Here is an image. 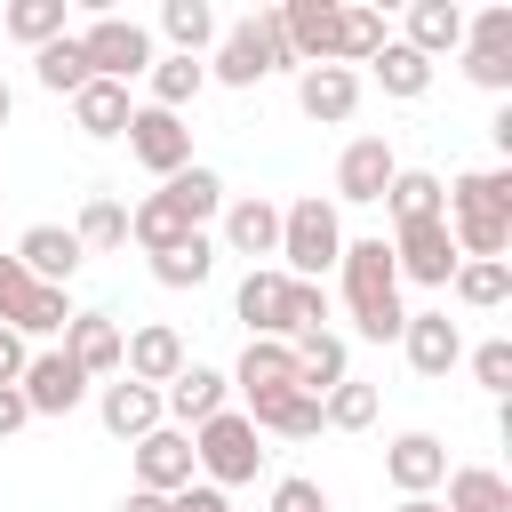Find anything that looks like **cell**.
Listing matches in <instances>:
<instances>
[{
    "mask_svg": "<svg viewBox=\"0 0 512 512\" xmlns=\"http://www.w3.org/2000/svg\"><path fill=\"white\" fill-rule=\"evenodd\" d=\"M440 192H448L440 224L456 256H512V168H464Z\"/></svg>",
    "mask_w": 512,
    "mask_h": 512,
    "instance_id": "1",
    "label": "cell"
},
{
    "mask_svg": "<svg viewBox=\"0 0 512 512\" xmlns=\"http://www.w3.org/2000/svg\"><path fill=\"white\" fill-rule=\"evenodd\" d=\"M336 280H344L352 336H368V344H400V320H408V304H400V272H392V248H384V232H368V240H344V256H336Z\"/></svg>",
    "mask_w": 512,
    "mask_h": 512,
    "instance_id": "2",
    "label": "cell"
},
{
    "mask_svg": "<svg viewBox=\"0 0 512 512\" xmlns=\"http://www.w3.org/2000/svg\"><path fill=\"white\" fill-rule=\"evenodd\" d=\"M200 64H208V80H224V88H256V80H272V72H296L288 32H280V8H248L240 24H224Z\"/></svg>",
    "mask_w": 512,
    "mask_h": 512,
    "instance_id": "3",
    "label": "cell"
},
{
    "mask_svg": "<svg viewBox=\"0 0 512 512\" xmlns=\"http://www.w3.org/2000/svg\"><path fill=\"white\" fill-rule=\"evenodd\" d=\"M336 256H344V216H336V200H328V192H296V200L280 208V272H288V280H328Z\"/></svg>",
    "mask_w": 512,
    "mask_h": 512,
    "instance_id": "4",
    "label": "cell"
},
{
    "mask_svg": "<svg viewBox=\"0 0 512 512\" xmlns=\"http://www.w3.org/2000/svg\"><path fill=\"white\" fill-rule=\"evenodd\" d=\"M192 464H200V480H208V488H224V496H232V488H248V480L264 472V432H256L240 408H216V416L192 432Z\"/></svg>",
    "mask_w": 512,
    "mask_h": 512,
    "instance_id": "5",
    "label": "cell"
},
{
    "mask_svg": "<svg viewBox=\"0 0 512 512\" xmlns=\"http://www.w3.org/2000/svg\"><path fill=\"white\" fill-rule=\"evenodd\" d=\"M80 40V56H88V80H144L152 72V24H136V16H112V8H96L88 16V32H72Z\"/></svg>",
    "mask_w": 512,
    "mask_h": 512,
    "instance_id": "6",
    "label": "cell"
},
{
    "mask_svg": "<svg viewBox=\"0 0 512 512\" xmlns=\"http://www.w3.org/2000/svg\"><path fill=\"white\" fill-rule=\"evenodd\" d=\"M216 256H248V264H264V256H280V200H264V192H224V216H216Z\"/></svg>",
    "mask_w": 512,
    "mask_h": 512,
    "instance_id": "7",
    "label": "cell"
},
{
    "mask_svg": "<svg viewBox=\"0 0 512 512\" xmlns=\"http://www.w3.org/2000/svg\"><path fill=\"white\" fill-rule=\"evenodd\" d=\"M384 248H392V272H400V280H416V288H448V280H456V264H464L440 216H424V224H392V240H384Z\"/></svg>",
    "mask_w": 512,
    "mask_h": 512,
    "instance_id": "8",
    "label": "cell"
},
{
    "mask_svg": "<svg viewBox=\"0 0 512 512\" xmlns=\"http://www.w3.org/2000/svg\"><path fill=\"white\" fill-rule=\"evenodd\" d=\"M128 152H136V168H152L168 184L176 168H192V120L184 112H160V104H136L128 112Z\"/></svg>",
    "mask_w": 512,
    "mask_h": 512,
    "instance_id": "9",
    "label": "cell"
},
{
    "mask_svg": "<svg viewBox=\"0 0 512 512\" xmlns=\"http://www.w3.org/2000/svg\"><path fill=\"white\" fill-rule=\"evenodd\" d=\"M216 408H232V376L208 368V360H184V368L160 384V416H168L176 432H200Z\"/></svg>",
    "mask_w": 512,
    "mask_h": 512,
    "instance_id": "10",
    "label": "cell"
},
{
    "mask_svg": "<svg viewBox=\"0 0 512 512\" xmlns=\"http://www.w3.org/2000/svg\"><path fill=\"white\" fill-rule=\"evenodd\" d=\"M400 176V160H392V144L384 136H352L344 152H336V208H376L384 200V184Z\"/></svg>",
    "mask_w": 512,
    "mask_h": 512,
    "instance_id": "11",
    "label": "cell"
},
{
    "mask_svg": "<svg viewBox=\"0 0 512 512\" xmlns=\"http://www.w3.org/2000/svg\"><path fill=\"white\" fill-rule=\"evenodd\" d=\"M16 392H24V408H32V416H72V408L88 400V376H80L56 344H40V352L24 360V376H16Z\"/></svg>",
    "mask_w": 512,
    "mask_h": 512,
    "instance_id": "12",
    "label": "cell"
},
{
    "mask_svg": "<svg viewBox=\"0 0 512 512\" xmlns=\"http://www.w3.org/2000/svg\"><path fill=\"white\" fill-rule=\"evenodd\" d=\"M192 480H200V464H192V432L160 424V432H144V440H136V488L176 496V488H192Z\"/></svg>",
    "mask_w": 512,
    "mask_h": 512,
    "instance_id": "13",
    "label": "cell"
},
{
    "mask_svg": "<svg viewBox=\"0 0 512 512\" xmlns=\"http://www.w3.org/2000/svg\"><path fill=\"white\" fill-rule=\"evenodd\" d=\"M384 480H392L400 496H440V480H448V440H440V432H400V440L384 448Z\"/></svg>",
    "mask_w": 512,
    "mask_h": 512,
    "instance_id": "14",
    "label": "cell"
},
{
    "mask_svg": "<svg viewBox=\"0 0 512 512\" xmlns=\"http://www.w3.org/2000/svg\"><path fill=\"white\" fill-rule=\"evenodd\" d=\"M296 112L320 120V128H344V120L360 112V72H344V64H304V72H296Z\"/></svg>",
    "mask_w": 512,
    "mask_h": 512,
    "instance_id": "15",
    "label": "cell"
},
{
    "mask_svg": "<svg viewBox=\"0 0 512 512\" xmlns=\"http://www.w3.org/2000/svg\"><path fill=\"white\" fill-rule=\"evenodd\" d=\"M232 312L248 320V336L288 344V272L280 264H248V280L232 288Z\"/></svg>",
    "mask_w": 512,
    "mask_h": 512,
    "instance_id": "16",
    "label": "cell"
},
{
    "mask_svg": "<svg viewBox=\"0 0 512 512\" xmlns=\"http://www.w3.org/2000/svg\"><path fill=\"white\" fill-rule=\"evenodd\" d=\"M120 336H128V328H120L112 312H72V328L56 336V352L96 384V376H120Z\"/></svg>",
    "mask_w": 512,
    "mask_h": 512,
    "instance_id": "17",
    "label": "cell"
},
{
    "mask_svg": "<svg viewBox=\"0 0 512 512\" xmlns=\"http://www.w3.org/2000/svg\"><path fill=\"white\" fill-rule=\"evenodd\" d=\"M400 352H408V368H416V376H432V384H440V376L464 360V328H456L448 312H408V320H400Z\"/></svg>",
    "mask_w": 512,
    "mask_h": 512,
    "instance_id": "18",
    "label": "cell"
},
{
    "mask_svg": "<svg viewBox=\"0 0 512 512\" xmlns=\"http://www.w3.org/2000/svg\"><path fill=\"white\" fill-rule=\"evenodd\" d=\"M184 360H192V352H184V336H176L168 320H144V328L120 336V376H136V384H152V392H160Z\"/></svg>",
    "mask_w": 512,
    "mask_h": 512,
    "instance_id": "19",
    "label": "cell"
},
{
    "mask_svg": "<svg viewBox=\"0 0 512 512\" xmlns=\"http://www.w3.org/2000/svg\"><path fill=\"white\" fill-rule=\"evenodd\" d=\"M96 424H104L112 440H128V448H136V440H144V432H160L168 416H160V392H152V384H136V376H112V384L96 392Z\"/></svg>",
    "mask_w": 512,
    "mask_h": 512,
    "instance_id": "20",
    "label": "cell"
},
{
    "mask_svg": "<svg viewBox=\"0 0 512 512\" xmlns=\"http://www.w3.org/2000/svg\"><path fill=\"white\" fill-rule=\"evenodd\" d=\"M8 256H16V264L40 280V288H72V272L88 264V256H80V240H72V224H32V232H24Z\"/></svg>",
    "mask_w": 512,
    "mask_h": 512,
    "instance_id": "21",
    "label": "cell"
},
{
    "mask_svg": "<svg viewBox=\"0 0 512 512\" xmlns=\"http://www.w3.org/2000/svg\"><path fill=\"white\" fill-rule=\"evenodd\" d=\"M280 32H288L296 72L304 64H328L336 56V0H280Z\"/></svg>",
    "mask_w": 512,
    "mask_h": 512,
    "instance_id": "22",
    "label": "cell"
},
{
    "mask_svg": "<svg viewBox=\"0 0 512 512\" xmlns=\"http://www.w3.org/2000/svg\"><path fill=\"white\" fill-rule=\"evenodd\" d=\"M288 352H296V392H312V400H328V392L352 376V344H344L336 328H312V336H296Z\"/></svg>",
    "mask_w": 512,
    "mask_h": 512,
    "instance_id": "23",
    "label": "cell"
},
{
    "mask_svg": "<svg viewBox=\"0 0 512 512\" xmlns=\"http://www.w3.org/2000/svg\"><path fill=\"white\" fill-rule=\"evenodd\" d=\"M232 392H240V400L296 392V352H288V344H272V336H248V352L232 360Z\"/></svg>",
    "mask_w": 512,
    "mask_h": 512,
    "instance_id": "24",
    "label": "cell"
},
{
    "mask_svg": "<svg viewBox=\"0 0 512 512\" xmlns=\"http://www.w3.org/2000/svg\"><path fill=\"white\" fill-rule=\"evenodd\" d=\"M400 48H416L424 64L456 56V48H464V8H456V0H408V32H400Z\"/></svg>",
    "mask_w": 512,
    "mask_h": 512,
    "instance_id": "25",
    "label": "cell"
},
{
    "mask_svg": "<svg viewBox=\"0 0 512 512\" xmlns=\"http://www.w3.org/2000/svg\"><path fill=\"white\" fill-rule=\"evenodd\" d=\"M128 112H136V104H128L120 80H88V88L72 96V128H80L88 144H120V136H128Z\"/></svg>",
    "mask_w": 512,
    "mask_h": 512,
    "instance_id": "26",
    "label": "cell"
},
{
    "mask_svg": "<svg viewBox=\"0 0 512 512\" xmlns=\"http://www.w3.org/2000/svg\"><path fill=\"white\" fill-rule=\"evenodd\" d=\"M440 488H448L440 512H512V480H504L496 464H448Z\"/></svg>",
    "mask_w": 512,
    "mask_h": 512,
    "instance_id": "27",
    "label": "cell"
},
{
    "mask_svg": "<svg viewBox=\"0 0 512 512\" xmlns=\"http://www.w3.org/2000/svg\"><path fill=\"white\" fill-rule=\"evenodd\" d=\"M392 32H384V8H360V0H336V56L328 64H344V72H360L376 48H384Z\"/></svg>",
    "mask_w": 512,
    "mask_h": 512,
    "instance_id": "28",
    "label": "cell"
},
{
    "mask_svg": "<svg viewBox=\"0 0 512 512\" xmlns=\"http://www.w3.org/2000/svg\"><path fill=\"white\" fill-rule=\"evenodd\" d=\"M160 192H168V200L184 208V224H192V232H208V224L224 216V176H216L208 160H192V168H176V176H168Z\"/></svg>",
    "mask_w": 512,
    "mask_h": 512,
    "instance_id": "29",
    "label": "cell"
},
{
    "mask_svg": "<svg viewBox=\"0 0 512 512\" xmlns=\"http://www.w3.org/2000/svg\"><path fill=\"white\" fill-rule=\"evenodd\" d=\"M448 288L464 312H496V304H512V256H464Z\"/></svg>",
    "mask_w": 512,
    "mask_h": 512,
    "instance_id": "30",
    "label": "cell"
},
{
    "mask_svg": "<svg viewBox=\"0 0 512 512\" xmlns=\"http://www.w3.org/2000/svg\"><path fill=\"white\" fill-rule=\"evenodd\" d=\"M160 32H168V56H208L224 24L208 0H160Z\"/></svg>",
    "mask_w": 512,
    "mask_h": 512,
    "instance_id": "31",
    "label": "cell"
},
{
    "mask_svg": "<svg viewBox=\"0 0 512 512\" xmlns=\"http://www.w3.org/2000/svg\"><path fill=\"white\" fill-rule=\"evenodd\" d=\"M128 240H136L144 256H160V248H176V240H192V224H184V208H176L168 192H144V200L128 208Z\"/></svg>",
    "mask_w": 512,
    "mask_h": 512,
    "instance_id": "32",
    "label": "cell"
},
{
    "mask_svg": "<svg viewBox=\"0 0 512 512\" xmlns=\"http://www.w3.org/2000/svg\"><path fill=\"white\" fill-rule=\"evenodd\" d=\"M256 432H280V440H312L320 432V400L312 392H272V400H248L240 408Z\"/></svg>",
    "mask_w": 512,
    "mask_h": 512,
    "instance_id": "33",
    "label": "cell"
},
{
    "mask_svg": "<svg viewBox=\"0 0 512 512\" xmlns=\"http://www.w3.org/2000/svg\"><path fill=\"white\" fill-rule=\"evenodd\" d=\"M144 104H160V112H184L200 88H208V64L200 56H152V72H144Z\"/></svg>",
    "mask_w": 512,
    "mask_h": 512,
    "instance_id": "34",
    "label": "cell"
},
{
    "mask_svg": "<svg viewBox=\"0 0 512 512\" xmlns=\"http://www.w3.org/2000/svg\"><path fill=\"white\" fill-rule=\"evenodd\" d=\"M72 240H80V256H112V248H128V208H120L112 192H88Z\"/></svg>",
    "mask_w": 512,
    "mask_h": 512,
    "instance_id": "35",
    "label": "cell"
},
{
    "mask_svg": "<svg viewBox=\"0 0 512 512\" xmlns=\"http://www.w3.org/2000/svg\"><path fill=\"white\" fill-rule=\"evenodd\" d=\"M368 72H376V88H384V96H400V104H416V96L432 88V64H424L416 48H400V40H384V48L368 56Z\"/></svg>",
    "mask_w": 512,
    "mask_h": 512,
    "instance_id": "36",
    "label": "cell"
},
{
    "mask_svg": "<svg viewBox=\"0 0 512 512\" xmlns=\"http://www.w3.org/2000/svg\"><path fill=\"white\" fill-rule=\"evenodd\" d=\"M384 208H392V224H424V216H440V208H448V192H440V176H432V168H400V176L384 184Z\"/></svg>",
    "mask_w": 512,
    "mask_h": 512,
    "instance_id": "37",
    "label": "cell"
},
{
    "mask_svg": "<svg viewBox=\"0 0 512 512\" xmlns=\"http://www.w3.org/2000/svg\"><path fill=\"white\" fill-rule=\"evenodd\" d=\"M208 272H216V240L208 232H192V240H176V248L152 256V280L160 288H208Z\"/></svg>",
    "mask_w": 512,
    "mask_h": 512,
    "instance_id": "38",
    "label": "cell"
},
{
    "mask_svg": "<svg viewBox=\"0 0 512 512\" xmlns=\"http://www.w3.org/2000/svg\"><path fill=\"white\" fill-rule=\"evenodd\" d=\"M0 32L24 40V48H48V40H64L72 24H64V0H8V8H0Z\"/></svg>",
    "mask_w": 512,
    "mask_h": 512,
    "instance_id": "39",
    "label": "cell"
},
{
    "mask_svg": "<svg viewBox=\"0 0 512 512\" xmlns=\"http://www.w3.org/2000/svg\"><path fill=\"white\" fill-rule=\"evenodd\" d=\"M32 80H40L48 96H80V88H88V56H80V40L64 32V40L32 48Z\"/></svg>",
    "mask_w": 512,
    "mask_h": 512,
    "instance_id": "40",
    "label": "cell"
},
{
    "mask_svg": "<svg viewBox=\"0 0 512 512\" xmlns=\"http://www.w3.org/2000/svg\"><path fill=\"white\" fill-rule=\"evenodd\" d=\"M368 424H376V384L344 376V384L320 400V432H368Z\"/></svg>",
    "mask_w": 512,
    "mask_h": 512,
    "instance_id": "41",
    "label": "cell"
},
{
    "mask_svg": "<svg viewBox=\"0 0 512 512\" xmlns=\"http://www.w3.org/2000/svg\"><path fill=\"white\" fill-rule=\"evenodd\" d=\"M72 312H80V304H72V288H32V304H24L16 336H24V344H32V336H40V344H56V336L72 328Z\"/></svg>",
    "mask_w": 512,
    "mask_h": 512,
    "instance_id": "42",
    "label": "cell"
},
{
    "mask_svg": "<svg viewBox=\"0 0 512 512\" xmlns=\"http://www.w3.org/2000/svg\"><path fill=\"white\" fill-rule=\"evenodd\" d=\"M464 48H480V56H512V8L496 0V8L464 16ZM464 48H456V56H464Z\"/></svg>",
    "mask_w": 512,
    "mask_h": 512,
    "instance_id": "43",
    "label": "cell"
},
{
    "mask_svg": "<svg viewBox=\"0 0 512 512\" xmlns=\"http://www.w3.org/2000/svg\"><path fill=\"white\" fill-rule=\"evenodd\" d=\"M464 360H472V384H480V392H496V400L512 392V336H488V344H472Z\"/></svg>",
    "mask_w": 512,
    "mask_h": 512,
    "instance_id": "44",
    "label": "cell"
},
{
    "mask_svg": "<svg viewBox=\"0 0 512 512\" xmlns=\"http://www.w3.org/2000/svg\"><path fill=\"white\" fill-rule=\"evenodd\" d=\"M312 328H328V288L320 280H288V344L312 336Z\"/></svg>",
    "mask_w": 512,
    "mask_h": 512,
    "instance_id": "45",
    "label": "cell"
},
{
    "mask_svg": "<svg viewBox=\"0 0 512 512\" xmlns=\"http://www.w3.org/2000/svg\"><path fill=\"white\" fill-rule=\"evenodd\" d=\"M32 288H40V280H32V272H24L16 256H0V328H16V320H24Z\"/></svg>",
    "mask_w": 512,
    "mask_h": 512,
    "instance_id": "46",
    "label": "cell"
},
{
    "mask_svg": "<svg viewBox=\"0 0 512 512\" xmlns=\"http://www.w3.org/2000/svg\"><path fill=\"white\" fill-rule=\"evenodd\" d=\"M272 512H328V488L304 480V472H288V480H272Z\"/></svg>",
    "mask_w": 512,
    "mask_h": 512,
    "instance_id": "47",
    "label": "cell"
},
{
    "mask_svg": "<svg viewBox=\"0 0 512 512\" xmlns=\"http://www.w3.org/2000/svg\"><path fill=\"white\" fill-rule=\"evenodd\" d=\"M464 80L488 88V96H512V56H480V48H464Z\"/></svg>",
    "mask_w": 512,
    "mask_h": 512,
    "instance_id": "48",
    "label": "cell"
},
{
    "mask_svg": "<svg viewBox=\"0 0 512 512\" xmlns=\"http://www.w3.org/2000/svg\"><path fill=\"white\" fill-rule=\"evenodd\" d=\"M24 360H32V344H24L16 328H0V384H16V376H24Z\"/></svg>",
    "mask_w": 512,
    "mask_h": 512,
    "instance_id": "49",
    "label": "cell"
},
{
    "mask_svg": "<svg viewBox=\"0 0 512 512\" xmlns=\"http://www.w3.org/2000/svg\"><path fill=\"white\" fill-rule=\"evenodd\" d=\"M24 424H32L24 392H16V384H0V440H8V432H24Z\"/></svg>",
    "mask_w": 512,
    "mask_h": 512,
    "instance_id": "50",
    "label": "cell"
},
{
    "mask_svg": "<svg viewBox=\"0 0 512 512\" xmlns=\"http://www.w3.org/2000/svg\"><path fill=\"white\" fill-rule=\"evenodd\" d=\"M112 512H168V496H152V488H128Z\"/></svg>",
    "mask_w": 512,
    "mask_h": 512,
    "instance_id": "51",
    "label": "cell"
},
{
    "mask_svg": "<svg viewBox=\"0 0 512 512\" xmlns=\"http://www.w3.org/2000/svg\"><path fill=\"white\" fill-rule=\"evenodd\" d=\"M392 512H440V496H400Z\"/></svg>",
    "mask_w": 512,
    "mask_h": 512,
    "instance_id": "52",
    "label": "cell"
},
{
    "mask_svg": "<svg viewBox=\"0 0 512 512\" xmlns=\"http://www.w3.org/2000/svg\"><path fill=\"white\" fill-rule=\"evenodd\" d=\"M8 112H16V88H8V80H0V128H8Z\"/></svg>",
    "mask_w": 512,
    "mask_h": 512,
    "instance_id": "53",
    "label": "cell"
}]
</instances>
